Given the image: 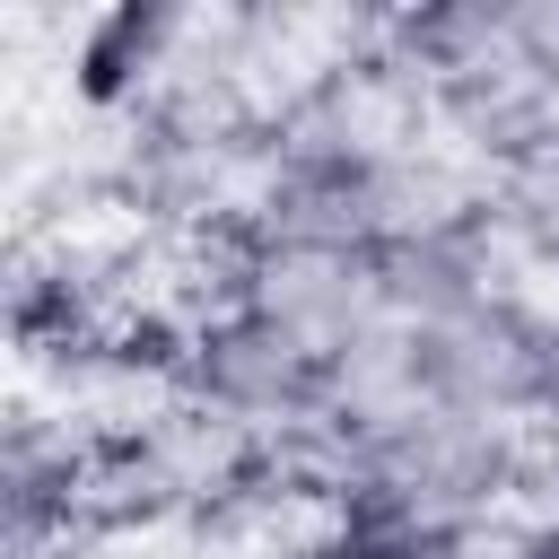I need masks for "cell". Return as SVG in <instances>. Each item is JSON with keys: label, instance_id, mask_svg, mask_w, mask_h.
<instances>
[{"label": "cell", "instance_id": "6da1fadb", "mask_svg": "<svg viewBox=\"0 0 559 559\" xmlns=\"http://www.w3.org/2000/svg\"><path fill=\"white\" fill-rule=\"evenodd\" d=\"M524 489V445L507 419L419 411L393 437L358 445L332 480V533L393 542V533H480Z\"/></svg>", "mask_w": 559, "mask_h": 559}, {"label": "cell", "instance_id": "7a4b0ae2", "mask_svg": "<svg viewBox=\"0 0 559 559\" xmlns=\"http://www.w3.org/2000/svg\"><path fill=\"white\" fill-rule=\"evenodd\" d=\"M323 367L332 349H314L306 332H288L280 314L262 306H236V314H210L192 323V349H183V393L227 411L236 428H271V437H297L323 419Z\"/></svg>", "mask_w": 559, "mask_h": 559}, {"label": "cell", "instance_id": "3957f363", "mask_svg": "<svg viewBox=\"0 0 559 559\" xmlns=\"http://www.w3.org/2000/svg\"><path fill=\"white\" fill-rule=\"evenodd\" d=\"M559 358V314L524 306L515 288L454 314V323H419V384L437 411H472V419H533L542 384Z\"/></svg>", "mask_w": 559, "mask_h": 559}, {"label": "cell", "instance_id": "277c9868", "mask_svg": "<svg viewBox=\"0 0 559 559\" xmlns=\"http://www.w3.org/2000/svg\"><path fill=\"white\" fill-rule=\"evenodd\" d=\"M507 218L498 201H454V210H428V218H402L384 245H376V288H384V314L393 323H454L489 297H507Z\"/></svg>", "mask_w": 559, "mask_h": 559}, {"label": "cell", "instance_id": "5b68a950", "mask_svg": "<svg viewBox=\"0 0 559 559\" xmlns=\"http://www.w3.org/2000/svg\"><path fill=\"white\" fill-rule=\"evenodd\" d=\"M131 332V306L114 297V280L79 253H52V262H17L9 280V341L44 367H114Z\"/></svg>", "mask_w": 559, "mask_h": 559}, {"label": "cell", "instance_id": "8992f818", "mask_svg": "<svg viewBox=\"0 0 559 559\" xmlns=\"http://www.w3.org/2000/svg\"><path fill=\"white\" fill-rule=\"evenodd\" d=\"M437 114L454 140H472L489 166H533L542 148H559V79H542L515 44H498L489 61H472L463 79L437 87Z\"/></svg>", "mask_w": 559, "mask_h": 559}, {"label": "cell", "instance_id": "52a82bcc", "mask_svg": "<svg viewBox=\"0 0 559 559\" xmlns=\"http://www.w3.org/2000/svg\"><path fill=\"white\" fill-rule=\"evenodd\" d=\"M253 306L280 314L288 332H306L314 349H341L384 314V288H376V245L367 253H306V245H271L262 236V271H253Z\"/></svg>", "mask_w": 559, "mask_h": 559}, {"label": "cell", "instance_id": "ba28073f", "mask_svg": "<svg viewBox=\"0 0 559 559\" xmlns=\"http://www.w3.org/2000/svg\"><path fill=\"white\" fill-rule=\"evenodd\" d=\"M183 9L166 0H114L79 26V52H70V79L87 105H148L166 79H175V44H183Z\"/></svg>", "mask_w": 559, "mask_h": 559}, {"label": "cell", "instance_id": "9c48e42d", "mask_svg": "<svg viewBox=\"0 0 559 559\" xmlns=\"http://www.w3.org/2000/svg\"><path fill=\"white\" fill-rule=\"evenodd\" d=\"M498 44H507V0H411V9L376 17L384 70L419 79L428 96H437L445 79H463L472 61H489Z\"/></svg>", "mask_w": 559, "mask_h": 559}, {"label": "cell", "instance_id": "30bf717a", "mask_svg": "<svg viewBox=\"0 0 559 559\" xmlns=\"http://www.w3.org/2000/svg\"><path fill=\"white\" fill-rule=\"evenodd\" d=\"M498 218L533 262H559V148H542L533 166H515L498 183Z\"/></svg>", "mask_w": 559, "mask_h": 559}, {"label": "cell", "instance_id": "8fae6325", "mask_svg": "<svg viewBox=\"0 0 559 559\" xmlns=\"http://www.w3.org/2000/svg\"><path fill=\"white\" fill-rule=\"evenodd\" d=\"M515 559H559V507H550V515H542V524L515 542Z\"/></svg>", "mask_w": 559, "mask_h": 559}]
</instances>
